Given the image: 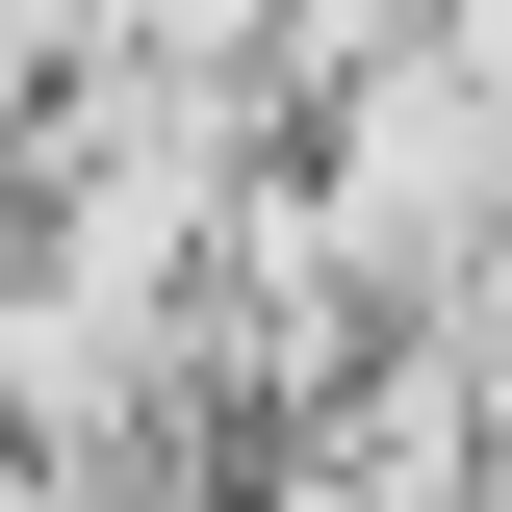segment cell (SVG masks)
Segmentation results:
<instances>
[{
  "instance_id": "cell-1",
  "label": "cell",
  "mask_w": 512,
  "mask_h": 512,
  "mask_svg": "<svg viewBox=\"0 0 512 512\" xmlns=\"http://www.w3.org/2000/svg\"><path fill=\"white\" fill-rule=\"evenodd\" d=\"M0 333H26V282H0Z\"/></svg>"
}]
</instances>
